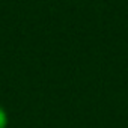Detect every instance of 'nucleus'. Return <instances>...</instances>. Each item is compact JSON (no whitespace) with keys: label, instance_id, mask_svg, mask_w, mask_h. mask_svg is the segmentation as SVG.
<instances>
[{"label":"nucleus","instance_id":"nucleus-1","mask_svg":"<svg viewBox=\"0 0 128 128\" xmlns=\"http://www.w3.org/2000/svg\"><path fill=\"white\" fill-rule=\"evenodd\" d=\"M6 125H8V116L5 110L0 107V128H6Z\"/></svg>","mask_w":128,"mask_h":128}]
</instances>
